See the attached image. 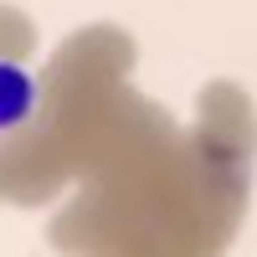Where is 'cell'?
I'll return each instance as SVG.
<instances>
[{"mask_svg":"<svg viewBox=\"0 0 257 257\" xmlns=\"http://www.w3.org/2000/svg\"><path fill=\"white\" fill-rule=\"evenodd\" d=\"M36 113V77L21 62H0V134L21 128Z\"/></svg>","mask_w":257,"mask_h":257,"instance_id":"1","label":"cell"}]
</instances>
